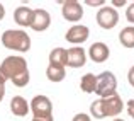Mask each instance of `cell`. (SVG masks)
Listing matches in <instances>:
<instances>
[{
    "label": "cell",
    "mask_w": 134,
    "mask_h": 121,
    "mask_svg": "<svg viewBox=\"0 0 134 121\" xmlns=\"http://www.w3.org/2000/svg\"><path fill=\"white\" fill-rule=\"evenodd\" d=\"M109 55H110V49H109V46L105 43H93L88 49L90 60L95 63H104L109 58Z\"/></svg>",
    "instance_id": "obj_11"
},
{
    "label": "cell",
    "mask_w": 134,
    "mask_h": 121,
    "mask_svg": "<svg viewBox=\"0 0 134 121\" xmlns=\"http://www.w3.org/2000/svg\"><path fill=\"white\" fill-rule=\"evenodd\" d=\"M2 44L7 49H14L19 53H26L31 49V38L22 29H7L2 34Z\"/></svg>",
    "instance_id": "obj_3"
},
{
    "label": "cell",
    "mask_w": 134,
    "mask_h": 121,
    "mask_svg": "<svg viewBox=\"0 0 134 121\" xmlns=\"http://www.w3.org/2000/svg\"><path fill=\"white\" fill-rule=\"evenodd\" d=\"M117 79L112 72H102L97 75V89H95V94L100 99L110 97V95L117 94Z\"/></svg>",
    "instance_id": "obj_4"
},
{
    "label": "cell",
    "mask_w": 134,
    "mask_h": 121,
    "mask_svg": "<svg viewBox=\"0 0 134 121\" xmlns=\"http://www.w3.org/2000/svg\"><path fill=\"white\" fill-rule=\"evenodd\" d=\"M87 63V53L82 46H73L66 49V67L71 68H80Z\"/></svg>",
    "instance_id": "obj_9"
},
{
    "label": "cell",
    "mask_w": 134,
    "mask_h": 121,
    "mask_svg": "<svg viewBox=\"0 0 134 121\" xmlns=\"http://www.w3.org/2000/svg\"><path fill=\"white\" fill-rule=\"evenodd\" d=\"M71 121H92V118H90L88 114H85V113H78V114L73 116Z\"/></svg>",
    "instance_id": "obj_20"
},
{
    "label": "cell",
    "mask_w": 134,
    "mask_h": 121,
    "mask_svg": "<svg viewBox=\"0 0 134 121\" xmlns=\"http://www.w3.org/2000/svg\"><path fill=\"white\" fill-rule=\"evenodd\" d=\"M32 121H54V119H53V118L51 119H37V118H32Z\"/></svg>",
    "instance_id": "obj_26"
},
{
    "label": "cell",
    "mask_w": 134,
    "mask_h": 121,
    "mask_svg": "<svg viewBox=\"0 0 134 121\" xmlns=\"http://www.w3.org/2000/svg\"><path fill=\"white\" fill-rule=\"evenodd\" d=\"M3 17H5V7H3L2 3H0V21H2Z\"/></svg>",
    "instance_id": "obj_25"
},
{
    "label": "cell",
    "mask_w": 134,
    "mask_h": 121,
    "mask_svg": "<svg viewBox=\"0 0 134 121\" xmlns=\"http://www.w3.org/2000/svg\"><path fill=\"white\" fill-rule=\"evenodd\" d=\"M5 82H7V79L0 72V102L3 101V95H5Z\"/></svg>",
    "instance_id": "obj_18"
},
{
    "label": "cell",
    "mask_w": 134,
    "mask_h": 121,
    "mask_svg": "<svg viewBox=\"0 0 134 121\" xmlns=\"http://www.w3.org/2000/svg\"><path fill=\"white\" fill-rule=\"evenodd\" d=\"M32 17H34V10L29 9V7H26V5L17 7L15 12H14V21H15L19 26H22V27H31Z\"/></svg>",
    "instance_id": "obj_12"
},
{
    "label": "cell",
    "mask_w": 134,
    "mask_h": 121,
    "mask_svg": "<svg viewBox=\"0 0 134 121\" xmlns=\"http://www.w3.org/2000/svg\"><path fill=\"white\" fill-rule=\"evenodd\" d=\"M122 108H124L122 97L119 94H114V95H110V97L93 101L90 104V113L95 119H104V118H109V116L121 114Z\"/></svg>",
    "instance_id": "obj_2"
},
{
    "label": "cell",
    "mask_w": 134,
    "mask_h": 121,
    "mask_svg": "<svg viewBox=\"0 0 134 121\" xmlns=\"http://www.w3.org/2000/svg\"><path fill=\"white\" fill-rule=\"evenodd\" d=\"M119 22V14L114 7H100L97 12V24L102 29H112Z\"/></svg>",
    "instance_id": "obj_6"
},
{
    "label": "cell",
    "mask_w": 134,
    "mask_h": 121,
    "mask_svg": "<svg viewBox=\"0 0 134 121\" xmlns=\"http://www.w3.org/2000/svg\"><path fill=\"white\" fill-rule=\"evenodd\" d=\"M29 108H31V113L34 114V118H37V119H51L53 118V104L49 101V97H46V95L32 97Z\"/></svg>",
    "instance_id": "obj_5"
},
{
    "label": "cell",
    "mask_w": 134,
    "mask_h": 121,
    "mask_svg": "<svg viewBox=\"0 0 134 121\" xmlns=\"http://www.w3.org/2000/svg\"><path fill=\"white\" fill-rule=\"evenodd\" d=\"M10 111H12L15 116H19V118H24V116L29 114L31 108H29L27 101L22 97V95H14V97L10 99Z\"/></svg>",
    "instance_id": "obj_13"
},
{
    "label": "cell",
    "mask_w": 134,
    "mask_h": 121,
    "mask_svg": "<svg viewBox=\"0 0 134 121\" xmlns=\"http://www.w3.org/2000/svg\"><path fill=\"white\" fill-rule=\"evenodd\" d=\"M46 77H48L49 82H61L66 77V68L65 67H58V65H53L49 63L48 68H46Z\"/></svg>",
    "instance_id": "obj_14"
},
{
    "label": "cell",
    "mask_w": 134,
    "mask_h": 121,
    "mask_svg": "<svg viewBox=\"0 0 134 121\" xmlns=\"http://www.w3.org/2000/svg\"><path fill=\"white\" fill-rule=\"evenodd\" d=\"M126 19L131 24H134V3H131V5L127 7V10H126Z\"/></svg>",
    "instance_id": "obj_19"
},
{
    "label": "cell",
    "mask_w": 134,
    "mask_h": 121,
    "mask_svg": "<svg viewBox=\"0 0 134 121\" xmlns=\"http://www.w3.org/2000/svg\"><path fill=\"white\" fill-rule=\"evenodd\" d=\"M85 3L90 5V7H100V5L105 3V0H85Z\"/></svg>",
    "instance_id": "obj_22"
},
{
    "label": "cell",
    "mask_w": 134,
    "mask_h": 121,
    "mask_svg": "<svg viewBox=\"0 0 134 121\" xmlns=\"http://www.w3.org/2000/svg\"><path fill=\"white\" fill-rule=\"evenodd\" d=\"M88 36H90L88 27L82 26V24H75V26H71L66 31L65 39L68 43H71V44H82V43H85L88 39Z\"/></svg>",
    "instance_id": "obj_8"
},
{
    "label": "cell",
    "mask_w": 134,
    "mask_h": 121,
    "mask_svg": "<svg viewBox=\"0 0 134 121\" xmlns=\"http://www.w3.org/2000/svg\"><path fill=\"white\" fill-rule=\"evenodd\" d=\"M119 41L124 48H134V26H127L119 33Z\"/></svg>",
    "instance_id": "obj_16"
},
{
    "label": "cell",
    "mask_w": 134,
    "mask_h": 121,
    "mask_svg": "<svg viewBox=\"0 0 134 121\" xmlns=\"http://www.w3.org/2000/svg\"><path fill=\"white\" fill-rule=\"evenodd\" d=\"M61 14L66 21L70 22H78L83 17V7L78 0H66V2H61Z\"/></svg>",
    "instance_id": "obj_7"
},
{
    "label": "cell",
    "mask_w": 134,
    "mask_h": 121,
    "mask_svg": "<svg viewBox=\"0 0 134 121\" xmlns=\"http://www.w3.org/2000/svg\"><path fill=\"white\" fill-rule=\"evenodd\" d=\"M112 3H114V7H122V5H126V0H112Z\"/></svg>",
    "instance_id": "obj_24"
},
{
    "label": "cell",
    "mask_w": 134,
    "mask_h": 121,
    "mask_svg": "<svg viewBox=\"0 0 134 121\" xmlns=\"http://www.w3.org/2000/svg\"><path fill=\"white\" fill-rule=\"evenodd\" d=\"M112 121H124V119H121V118H115V119H112Z\"/></svg>",
    "instance_id": "obj_27"
},
{
    "label": "cell",
    "mask_w": 134,
    "mask_h": 121,
    "mask_svg": "<svg viewBox=\"0 0 134 121\" xmlns=\"http://www.w3.org/2000/svg\"><path fill=\"white\" fill-rule=\"evenodd\" d=\"M80 89H82L85 94H92L97 89V75L93 73H85L80 80Z\"/></svg>",
    "instance_id": "obj_15"
},
{
    "label": "cell",
    "mask_w": 134,
    "mask_h": 121,
    "mask_svg": "<svg viewBox=\"0 0 134 121\" xmlns=\"http://www.w3.org/2000/svg\"><path fill=\"white\" fill-rule=\"evenodd\" d=\"M49 26H51V16H49L48 10L34 9V17H32L31 27H32L34 31H37V33H43V31H46Z\"/></svg>",
    "instance_id": "obj_10"
},
{
    "label": "cell",
    "mask_w": 134,
    "mask_h": 121,
    "mask_svg": "<svg viewBox=\"0 0 134 121\" xmlns=\"http://www.w3.org/2000/svg\"><path fill=\"white\" fill-rule=\"evenodd\" d=\"M0 72L7 80H12L15 87H26L29 84V68L22 56H7L0 65Z\"/></svg>",
    "instance_id": "obj_1"
},
{
    "label": "cell",
    "mask_w": 134,
    "mask_h": 121,
    "mask_svg": "<svg viewBox=\"0 0 134 121\" xmlns=\"http://www.w3.org/2000/svg\"><path fill=\"white\" fill-rule=\"evenodd\" d=\"M126 109H127V114L134 118V99H129L127 104H126Z\"/></svg>",
    "instance_id": "obj_21"
},
{
    "label": "cell",
    "mask_w": 134,
    "mask_h": 121,
    "mask_svg": "<svg viewBox=\"0 0 134 121\" xmlns=\"http://www.w3.org/2000/svg\"><path fill=\"white\" fill-rule=\"evenodd\" d=\"M49 63L66 68V49L65 48H54L49 53Z\"/></svg>",
    "instance_id": "obj_17"
},
{
    "label": "cell",
    "mask_w": 134,
    "mask_h": 121,
    "mask_svg": "<svg viewBox=\"0 0 134 121\" xmlns=\"http://www.w3.org/2000/svg\"><path fill=\"white\" fill-rule=\"evenodd\" d=\"M127 80H129V84L134 87V65L129 68V72H127Z\"/></svg>",
    "instance_id": "obj_23"
}]
</instances>
